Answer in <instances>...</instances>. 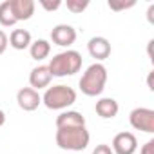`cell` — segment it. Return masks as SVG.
<instances>
[{
    "label": "cell",
    "instance_id": "1",
    "mask_svg": "<svg viewBox=\"0 0 154 154\" xmlns=\"http://www.w3.org/2000/svg\"><path fill=\"white\" fill-rule=\"evenodd\" d=\"M107 84V69L103 63H93L85 69V72L82 74V78L78 82L80 91L85 96H100L105 89Z\"/></svg>",
    "mask_w": 154,
    "mask_h": 154
},
{
    "label": "cell",
    "instance_id": "2",
    "mask_svg": "<svg viewBox=\"0 0 154 154\" xmlns=\"http://www.w3.org/2000/svg\"><path fill=\"white\" fill-rule=\"evenodd\" d=\"M47 67H49L51 76H58V78H62V76H72L82 69V54L78 51L67 49L63 53L54 54Z\"/></svg>",
    "mask_w": 154,
    "mask_h": 154
},
{
    "label": "cell",
    "instance_id": "3",
    "mask_svg": "<svg viewBox=\"0 0 154 154\" xmlns=\"http://www.w3.org/2000/svg\"><path fill=\"white\" fill-rule=\"evenodd\" d=\"M54 138H56V145L62 150L80 152L87 149L91 134L85 127H72V129H58Z\"/></svg>",
    "mask_w": 154,
    "mask_h": 154
},
{
    "label": "cell",
    "instance_id": "4",
    "mask_svg": "<svg viewBox=\"0 0 154 154\" xmlns=\"http://www.w3.org/2000/svg\"><path fill=\"white\" fill-rule=\"evenodd\" d=\"M76 102V91L69 85H53L47 87L44 96H42V103L51 109V111H62L71 107Z\"/></svg>",
    "mask_w": 154,
    "mask_h": 154
},
{
    "label": "cell",
    "instance_id": "5",
    "mask_svg": "<svg viewBox=\"0 0 154 154\" xmlns=\"http://www.w3.org/2000/svg\"><path fill=\"white\" fill-rule=\"evenodd\" d=\"M129 122L132 129L152 134L154 132V111L149 107H136L129 114Z\"/></svg>",
    "mask_w": 154,
    "mask_h": 154
},
{
    "label": "cell",
    "instance_id": "6",
    "mask_svg": "<svg viewBox=\"0 0 154 154\" xmlns=\"http://www.w3.org/2000/svg\"><path fill=\"white\" fill-rule=\"evenodd\" d=\"M51 40L54 45L71 47L76 42V29L69 24H58L51 29Z\"/></svg>",
    "mask_w": 154,
    "mask_h": 154
},
{
    "label": "cell",
    "instance_id": "7",
    "mask_svg": "<svg viewBox=\"0 0 154 154\" xmlns=\"http://www.w3.org/2000/svg\"><path fill=\"white\" fill-rule=\"evenodd\" d=\"M114 154H134L138 149V140L132 132H118L111 145Z\"/></svg>",
    "mask_w": 154,
    "mask_h": 154
},
{
    "label": "cell",
    "instance_id": "8",
    "mask_svg": "<svg viewBox=\"0 0 154 154\" xmlns=\"http://www.w3.org/2000/svg\"><path fill=\"white\" fill-rule=\"evenodd\" d=\"M17 103L22 111H36L38 105L42 103V96L38 94V91H35L33 87H22L17 93Z\"/></svg>",
    "mask_w": 154,
    "mask_h": 154
},
{
    "label": "cell",
    "instance_id": "9",
    "mask_svg": "<svg viewBox=\"0 0 154 154\" xmlns=\"http://www.w3.org/2000/svg\"><path fill=\"white\" fill-rule=\"evenodd\" d=\"M87 51L93 58L98 60V63L111 56V44L105 36H93L87 44Z\"/></svg>",
    "mask_w": 154,
    "mask_h": 154
},
{
    "label": "cell",
    "instance_id": "10",
    "mask_svg": "<svg viewBox=\"0 0 154 154\" xmlns=\"http://www.w3.org/2000/svg\"><path fill=\"white\" fill-rule=\"evenodd\" d=\"M85 127V118L78 111H63L56 116V129H72Z\"/></svg>",
    "mask_w": 154,
    "mask_h": 154
},
{
    "label": "cell",
    "instance_id": "11",
    "mask_svg": "<svg viewBox=\"0 0 154 154\" xmlns=\"http://www.w3.org/2000/svg\"><path fill=\"white\" fill-rule=\"evenodd\" d=\"M9 4H11V11H13L17 22L29 20L35 15L36 4L33 2V0H9Z\"/></svg>",
    "mask_w": 154,
    "mask_h": 154
},
{
    "label": "cell",
    "instance_id": "12",
    "mask_svg": "<svg viewBox=\"0 0 154 154\" xmlns=\"http://www.w3.org/2000/svg\"><path fill=\"white\" fill-rule=\"evenodd\" d=\"M51 80H53V76H51L47 65H38V67H35V69L29 72V84H31V87H33L35 91H38V89H47L49 84H51Z\"/></svg>",
    "mask_w": 154,
    "mask_h": 154
},
{
    "label": "cell",
    "instance_id": "13",
    "mask_svg": "<svg viewBox=\"0 0 154 154\" xmlns=\"http://www.w3.org/2000/svg\"><path fill=\"white\" fill-rule=\"evenodd\" d=\"M94 111H96V114H98L100 118H103V120H112V118L118 114L120 105H118V102H116L114 98H100V100L96 102V105H94Z\"/></svg>",
    "mask_w": 154,
    "mask_h": 154
},
{
    "label": "cell",
    "instance_id": "14",
    "mask_svg": "<svg viewBox=\"0 0 154 154\" xmlns=\"http://www.w3.org/2000/svg\"><path fill=\"white\" fill-rule=\"evenodd\" d=\"M9 45L17 51H24V49H29L31 45V33L27 29H13L11 35H9Z\"/></svg>",
    "mask_w": 154,
    "mask_h": 154
},
{
    "label": "cell",
    "instance_id": "15",
    "mask_svg": "<svg viewBox=\"0 0 154 154\" xmlns=\"http://www.w3.org/2000/svg\"><path fill=\"white\" fill-rule=\"evenodd\" d=\"M49 53H51V44H49L47 40H44V38L35 40V42H31V45H29V54H31V58L36 60V62L47 58Z\"/></svg>",
    "mask_w": 154,
    "mask_h": 154
},
{
    "label": "cell",
    "instance_id": "16",
    "mask_svg": "<svg viewBox=\"0 0 154 154\" xmlns=\"http://www.w3.org/2000/svg\"><path fill=\"white\" fill-rule=\"evenodd\" d=\"M15 24H17V20H15V15L11 11V4H9V0H4L0 4V26L13 27Z\"/></svg>",
    "mask_w": 154,
    "mask_h": 154
},
{
    "label": "cell",
    "instance_id": "17",
    "mask_svg": "<svg viewBox=\"0 0 154 154\" xmlns=\"http://www.w3.org/2000/svg\"><path fill=\"white\" fill-rule=\"evenodd\" d=\"M65 6H67V9L71 13L78 15V13H82V11H85L89 8V0H67Z\"/></svg>",
    "mask_w": 154,
    "mask_h": 154
},
{
    "label": "cell",
    "instance_id": "18",
    "mask_svg": "<svg viewBox=\"0 0 154 154\" xmlns=\"http://www.w3.org/2000/svg\"><path fill=\"white\" fill-rule=\"evenodd\" d=\"M136 2L134 0H129V2H114V0H109V8L112 9V11H122V9H129V8H132Z\"/></svg>",
    "mask_w": 154,
    "mask_h": 154
},
{
    "label": "cell",
    "instance_id": "19",
    "mask_svg": "<svg viewBox=\"0 0 154 154\" xmlns=\"http://www.w3.org/2000/svg\"><path fill=\"white\" fill-rule=\"evenodd\" d=\"M40 6L45 11H56L62 6V2H60V0H54V2H49V0H40Z\"/></svg>",
    "mask_w": 154,
    "mask_h": 154
},
{
    "label": "cell",
    "instance_id": "20",
    "mask_svg": "<svg viewBox=\"0 0 154 154\" xmlns=\"http://www.w3.org/2000/svg\"><path fill=\"white\" fill-rule=\"evenodd\" d=\"M93 154H114V152H112V149H111L109 145H105V143H100V145H96V147H94Z\"/></svg>",
    "mask_w": 154,
    "mask_h": 154
},
{
    "label": "cell",
    "instance_id": "21",
    "mask_svg": "<svg viewBox=\"0 0 154 154\" xmlns=\"http://www.w3.org/2000/svg\"><path fill=\"white\" fill-rule=\"evenodd\" d=\"M8 45H9V40H8V35L0 29V54H4L6 53V49H8Z\"/></svg>",
    "mask_w": 154,
    "mask_h": 154
},
{
    "label": "cell",
    "instance_id": "22",
    "mask_svg": "<svg viewBox=\"0 0 154 154\" xmlns=\"http://www.w3.org/2000/svg\"><path fill=\"white\" fill-rule=\"evenodd\" d=\"M140 154H154V140H149V141L141 147Z\"/></svg>",
    "mask_w": 154,
    "mask_h": 154
},
{
    "label": "cell",
    "instance_id": "23",
    "mask_svg": "<svg viewBox=\"0 0 154 154\" xmlns=\"http://www.w3.org/2000/svg\"><path fill=\"white\" fill-rule=\"evenodd\" d=\"M152 13H154V6H150V8H149V11H147V15H149V22H150V24L154 22V18H152Z\"/></svg>",
    "mask_w": 154,
    "mask_h": 154
},
{
    "label": "cell",
    "instance_id": "24",
    "mask_svg": "<svg viewBox=\"0 0 154 154\" xmlns=\"http://www.w3.org/2000/svg\"><path fill=\"white\" fill-rule=\"evenodd\" d=\"M6 123V114H4V111L2 109H0V127H2Z\"/></svg>",
    "mask_w": 154,
    "mask_h": 154
},
{
    "label": "cell",
    "instance_id": "25",
    "mask_svg": "<svg viewBox=\"0 0 154 154\" xmlns=\"http://www.w3.org/2000/svg\"><path fill=\"white\" fill-rule=\"evenodd\" d=\"M152 74H154V72H150V74H149V80H147V84H149V89H150V91H154V89H152Z\"/></svg>",
    "mask_w": 154,
    "mask_h": 154
}]
</instances>
